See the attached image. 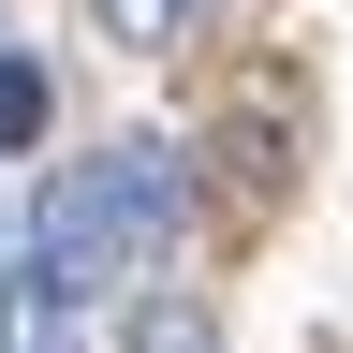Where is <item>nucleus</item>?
I'll use <instances>...</instances> for the list:
<instances>
[{
    "label": "nucleus",
    "mask_w": 353,
    "mask_h": 353,
    "mask_svg": "<svg viewBox=\"0 0 353 353\" xmlns=\"http://www.w3.org/2000/svg\"><path fill=\"white\" fill-rule=\"evenodd\" d=\"M176 221H192V162H176L162 132H118V148H88V162H59V176L30 192L15 280H59V294L103 309L118 280H148V265L176 250Z\"/></svg>",
    "instance_id": "1"
},
{
    "label": "nucleus",
    "mask_w": 353,
    "mask_h": 353,
    "mask_svg": "<svg viewBox=\"0 0 353 353\" xmlns=\"http://www.w3.org/2000/svg\"><path fill=\"white\" fill-rule=\"evenodd\" d=\"M0 353H88V294L15 280V309H0Z\"/></svg>",
    "instance_id": "2"
},
{
    "label": "nucleus",
    "mask_w": 353,
    "mask_h": 353,
    "mask_svg": "<svg viewBox=\"0 0 353 353\" xmlns=\"http://www.w3.org/2000/svg\"><path fill=\"white\" fill-rule=\"evenodd\" d=\"M44 118H59L44 59H30V44H0V162H30V148H44Z\"/></svg>",
    "instance_id": "3"
},
{
    "label": "nucleus",
    "mask_w": 353,
    "mask_h": 353,
    "mask_svg": "<svg viewBox=\"0 0 353 353\" xmlns=\"http://www.w3.org/2000/svg\"><path fill=\"white\" fill-rule=\"evenodd\" d=\"M118 353H221V324L192 294H132V324H118Z\"/></svg>",
    "instance_id": "4"
},
{
    "label": "nucleus",
    "mask_w": 353,
    "mask_h": 353,
    "mask_svg": "<svg viewBox=\"0 0 353 353\" xmlns=\"http://www.w3.org/2000/svg\"><path fill=\"white\" fill-rule=\"evenodd\" d=\"M88 30H103L118 59H162V44L192 30V0H88Z\"/></svg>",
    "instance_id": "5"
},
{
    "label": "nucleus",
    "mask_w": 353,
    "mask_h": 353,
    "mask_svg": "<svg viewBox=\"0 0 353 353\" xmlns=\"http://www.w3.org/2000/svg\"><path fill=\"white\" fill-rule=\"evenodd\" d=\"M0 309H15V206H0Z\"/></svg>",
    "instance_id": "6"
}]
</instances>
